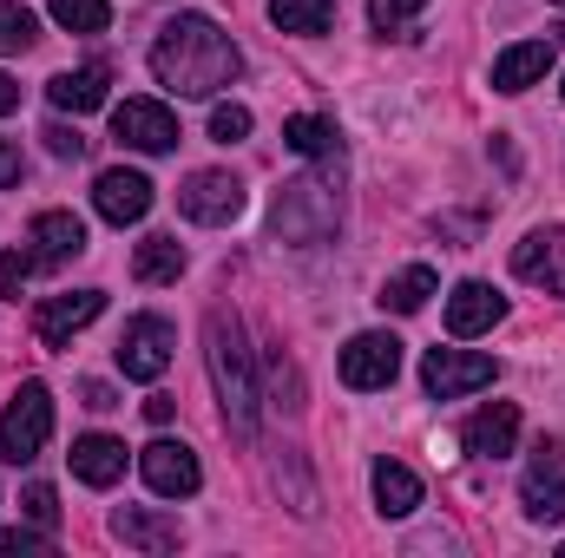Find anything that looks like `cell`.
I'll list each match as a JSON object with an SVG mask.
<instances>
[{
  "mask_svg": "<svg viewBox=\"0 0 565 558\" xmlns=\"http://www.w3.org/2000/svg\"><path fill=\"white\" fill-rule=\"evenodd\" d=\"M151 73H158V86L178 93V99H217V93L244 73V53H237V40H231L217 20L178 13V20H164L158 40H151Z\"/></svg>",
  "mask_w": 565,
  "mask_h": 558,
  "instance_id": "1",
  "label": "cell"
},
{
  "mask_svg": "<svg viewBox=\"0 0 565 558\" xmlns=\"http://www.w3.org/2000/svg\"><path fill=\"white\" fill-rule=\"evenodd\" d=\"M204 362H211V388H217L224 427L237 440H250L257 433V415H264V388H257V362L244 348V322L231 309H211L204 315Z\"/></svg>",
  "mask_w": 565,
  "mask_h": 558,
  "instance_id": "2",
  "label": "cell"
},
{
  "mask_svg": "<svg viewBox=\"0 0 565 558\" xmlns=\"http://www.w3.org/2000/svg\"><path fill=\"white\" fill-rule=\"evenodd\" d=\"M270 224L282 244H329L342 224V158H322V171L289 178L270 204Z\"/></svg>",
  "mask_w": 565,
  "mask_h": 558,
  "instance_id": "3",
  "label": "cell"
},
{
  "mask_svg": "<svg viewBox=\"0 0 565 558\" xmlns=\"http://www.w3.org/2000/svg\"><path fill=\"white\" fill-rule=\"evenodd\" d=\"M46 433H53V395H46V382H20L13 401H7V415H0V460H13V466L40 460Z\"/></svg>",
  "mask_w": 565,
  "mask_h": 558,
  "instance_id": "4",
  "label": "cell"
},
{
  "mask_svg": "<svg viewBox=\"0 0 565 558\" xmlns=\"http://www.w3.org/2000/svg\"><path fill=\"white\" fill-rule=\"evenodd\" d=\"M493 355H473V348H427L422 362V388L434 401H460L473 388H493Z\"/></svg>",
  "mask_w": 565,
  "mask_h": 558,
  "instance_id": "5",
  "label": "cell"
},
{
  "mask_svg": "<svg viewBox=\"0 0 565 558\" xmlns=\"http://www.w3.org/2000/svg\"><path fill=\"white\" fill-rule=\"evenodd\" d=\"M520 506L533 526H565V440H540V460L520 480Z\"/></svg>",
  "mask_w": 565,
  "mask_h": 558,
  "instance_id": "6",
  "label": "cell"
},
{
  "mask_svg": "<svg viewBox=\"0 0 565 558\" xmlns=\"http://www.w3.org/2000/svg\"><path fill=\"white\" fill-rule=\"evenodd\" d=\"M171 348H178V335H171L164 315H132L126 335H119V368H126V382H158V375L171 368Z\"/></svg>",
  "mask_w": 565,
  "mask_h": 558,
  "instance_id": "7",
  "label": "cell"
},
{
  "mask_svg": "<svg viewBox=\"0 0 565 558\" xmlns=\"http://www.w3.org/2000/svg\"><path fill=\"white\" fill-rule=\"evenodd\" d=\"M99 315H106V289L46 296V302L33 309V335H40V348H73V335H79L86 322H99Z\"/></svg>",
  "mask_w": 565,
  "mask_h": 558,
  "instance_id": "8",
  "label": "cell"
},
{
  "mask_svg": "<svg viewBox=\"0 0 565 558\" xmlns=\"http://www.w3.org/2000/svg\"><path fill=\"white\" fill-rule=\"evenodd\" d=\"M395 375H402V342H395V335H382V329L349 335V348H342V382H349L355 395L388 388Z\"/></svg>",
  "mask_w": 565,
  "mask_h": 558,
  "instance_id": "9",
  "label": "cell"
},
{
  "mask_svg": "<svg viewBox=\"0 0 565 558\" xmlns=\"http://www.w3.org/2000/svg\"><path fill=\"white\" fill-rule=\"evenodd\" d=\"M139 473L158 500H191V493L204 486V466H198V453H191L184 440H151L139 453Z\"/></svg>",
  "mask_w": 565,
  "mask_h": 558,
  "instance_id": "10",
  "label": "cell"
},
{
  "mask_svg": "<svg viewBox=\"0 0 565 558\" xmlns=\"http://www.w3.org/2000/svg\"><path fill=\"white\" fill-rule=\"evenodd\" d=\"M178 211H184L191 224H231V217L244 211V184H237L231 171H191V178L178 184Z\"/></svg>",
  "mask_w": 565,
  "mask_h": 558,
  "instance_id": "11",
  "label": "cell"
},
{
  "mask_svg": "<svg viewBox=\"0 0 565 558\" xmlns=\"http://www.w3.org/2000/svg\"><path fill=\"white\" fill-rule=\"evenodd\" d=\"M513 277L540 282L546 296H565V230L559 224H540L513 244Z\"/></svg>",
  "mask_w": 565,
  "mask_h": 558,
  "instance_id": "12",
  "label": "cell"
},
{
  "mask_svg": "<svg viewBox=\"0 0 565 558\" xmlns=\"http://www.w3.org/2000/svg\"><path fill=\"white\" fill-rule=\"evenodd\" d=\"M113 139L158 158V151H178V119H171V106H158V99H126V106L113 112Z\"/></svg>",
  "mask_w": 565,
  "mask_h": 558,
  "instance_id": "13",
  "label": "cell"
},
{
  "mask_svg": "<svg viewBox=\"0 0 565 558\" xmlns=\"http://www.w3.org/2000/svg\"><path fill=\"white\" fill-rule=\"evenodd\" d=\"M93 211H99L106 224H119V230L139 224L145 211H151V178H145V171H126V164H119V171H99V184H93Z\"/></svg>",
  "mask_w": 565,
  "mask_h": 558,
  "instance_id": "14",
  "label": "cell"
},
{
  "mask_svg": "<svg viewBox=\"0 0 565 558\" xmlns=\"http://www.w3.org/2000/svg\"><path fill=\"white\" fill-rule=\"evenodd\" d=\"M500 315H507V296H500L493 282H460V289L447 296V335H454V342L487 335Z\"/></svg>",
  "mask_w": 565,
  "mask_h": 558,
  "instance_id": "15",
  "label": "cell"
},
{
  "mask_svg": "<svg viewBox=\"0 0 565 558\" xmlns=\"http://www.w3.org/2000/svg\"><path fill=\"white\" fill-rule=\"evenodd\" d=\"M513 440H520V408H513V401H487L480 415L460 420V447L480 453V460H507Z\"/></svg>",
  "mask_w": 565,
  "mask_h": 558,
  "instance_id": "16",
  "label": "cell"
},
{
  "mask_svg": "<svg viewBox=\"0 0 565 558\" xmlns=\"http://www.w3.org/2000/svg\"><path fill=\"white\" fill-rule=\"evenodd\" d=\"M26 244H33V257H40L46 270H60V264H73V257L86 250V224H79L73 211H40L33 230H26Z\"/></svg>",
  "mask_w": 565,
  "mask_h": 558,
  "instance_id": "17",
  "label": "cell"
},
{
  "mask_svg": "<svg viewBox=\"0 0 565 558\" xmlns=\"http://www.w3.org/2000/svg\"><path fill=\"white\" fill-rule=\"evenodd\" d=\"M553 40H520V46H507L500 60H493V93H526V86H540L546 73H553Z\"/></svg>",
  "mask_w": 565,
  "mask_h": 558,
  "instance_id": "18",
  "label": "cell"
},
{
  "mask_svg": "<svg viewBox=\"0 0 565 558\" xmlns=\"http://www.w3.org/2000/svg\"><path fill=\"white\" fill-rule=\"evenodd\" d=\"M106 86H113V73L93 60V66L53 73V79H46V99H53L60 112H73V119H79V112H99V106H106Z\"/></svg>",
  "mask_w": 565,
  "mask_h": 558,
  "instance_id": "19",
  "label": "cell"
},
{
  "mask_svg": "<svg viewBox=\"0 0 565 558\" xmlns=\"http://www.w3.org/2000/svg\"><path fill=\"white\" fill-rule=\"evenodd\" d=\"M119 473H126V440H113V433L73 440V480H86V486H119Z\"/></svg>",
  "mask_w": 565,
  "mask_h": 558,
  "instance_id": "20",
  "label": "cell"
},
{
  "mask_svg": "<svg viewBox=\"0 0 565 558\" xmlns=\"http://www.w3.org/2000/svg\"><path fill=\"white\" fill-rule=\"evenodd\" d=\"M113 539H126L139 552H178V519H164L151 506H119L113 513Z\"/></svg>",
  "mask_w": 565,
  "mask_h": 558,
  "instance_id": "21",
  "label": "cell"
},
{
  "mask_svg": "<svg viewBox=\"0 0 565 558\" xmlns=\"http://www.w3.org/2000/svg\"><path fill=\"white\" fill-rule=\"evenodd\" d=\"M369 486H375L382 519H408V513L422 506V480H415V466H402V460H375Z\"/></svg>",
  "mask_w": 565,
  "mask_h": 558,
  "instance_id": "22",
  "label": "cell"
},
{
  "mask_svg": "<svg viewBox=\"0 0 565 558\" xmlns=\"http://www.w3.org/2000/svg\"><path fill=\"white\" fill-rule=\"evenodd\" d=\"M282 144H289L296 158H342V132H335V119H322V112H289V119H282Z\"/></svg>",
  "mask_w": 565,
  "mask_h": 558,
  "instance_id": "23",
  "label": "cell"
},
{
  "mask_svg": "<svg viewBox=\"0 0 565 558\" xmlns=\"http://www.w3.org/2000/svg\"><path fill=\"white\" fill-rule=\"evenodd\" d=\"M434 289H440V277H434L427 264H408L402 277L382 282V296H375V302H382V309H395V315H415V309H427V296H434Z\"/></svg>",
  "mask_w": 565,
  "mask_h": 558,
  "instance_id": "24",
  "label": "cell"
},
{
  "mask_svg": "<svg viewBox=\"0 0 565 558\" xmlns=\"http://www.w3.org/2000/svg\"><path fill=\"white\" fill-rule=\"evenodd\" d=\"M270 20H277V33L316 40V33L335 26V0H270Z\"/></svg>",
  "mask_w": 565,
  "mask_h": 558,
  "instance_id": "25",
  "label": "cell"
},
{
  "mask_svg": "<svg viewBox=\"0 0 565 558\" xmlns=\"http://www.w3.org/2000/svg\"><path fill=\"white\" fill-rule=\"evenodd\" d=\"M132 277L139 282H178L184 277V244H178V237H145L139 257H132Z\"/></svg>",
  "mask_w": 565,
  "mask_h": 558,
  "instance_id": "26",
  "label": "cell"
},
{
  "mask_svg": "<svg viewBox=\"0 0 565 558\" xmlns=\"http://www.w3.org/2000/svg\"><path fill=\"white\" fill-rule=\"evenodd\" d=\"M46 13H53L66 33H106V20H113L106 0H46Z\"/></svg>",
  "mask_w": 565,
  "mask_h": 558,
  "instance_id": "27",
  "label": "cell"
},
{
  "mask_svg": "<svg viewBox=\"0 0 565 558\" xmlns=\"http://www.w3.org/2000/svg\"><path fill=\"white\" fill-rule=\"evenodd\" d=\"M33 40H40L33 13H26V7H0V53H26Z\"/></svg>",
  "mask_w": 565,
  "mask_h": 558,
  "instance_id": "28",
  "label": "cell"
},
{
  "mask_svg": "<svg viewBox=\"0 0 565 558\" xmlns=\"http://www.w3.org/2000/svg\"><path fill=\"white\" fill-rule=\"evenodd\" d=\"M211 139H217V144H237V139H250V106H237V99H224V106H211Z\"/></svg>",
  "mask_w": 565,
  "mask_h": 558,
  "instance_id": "29",
  "label": "cell"
},
{
  "mask_svg": "<svg viewBox=\"0 0 565 558\" xmlns=\"http://www.w3.org/2000/svg\"><path fill=\"white\" fill-rule=\"evenodd\" d=\"M53 533H26V526H0V558H46Z\"/></svg>",
  "mask_w": 565,
  "mask_h": 558,
  "instance_id": "30",
  "label": "cell"
},
{
  "mask_svg": "<svg viewBox=\"0 0 565 558\" xmlns=\"http://www.w3.org/2000/svg\"><path fill=\"white\" fill-rule=\"evenodd\" d=\"M33 270H40V257H33V250H7V257H0V296H7V302H20V289H26Z\"/></svg>",
  "mask_w": 565,
  "mask_h": 558,
  "instance_id": "31",
  "label": "cell"
},
{
  "mask_svg": "<svg viewBox=\"0 0 565 558\" xmlns=\"http://www.w3.org/2000/svg\"><path fill=\"white\" fill-rule=\"evenodd\" d=\"M20 506H26V519H33L40 533H53V526H60V493H53V486H40V480H33V486L20 493Z\"/></svg>",
  "mask_w": 565,
  "mask_h": 558,
  "instance_id": "32",
  "label": "cell"
},
{
  "mask_svg": "<svg viewBox=\"0 0 565 558\" xmlns=\"http://www.w3.org/2000/svg\"><path fill=\"white\" fill-rule=\"evenodd\" d=\"M422 7L427 0H369V20H375V33H395V26H408Z\"/></svg>",
  "mask_w": 565,
  "mask_h": 558,
  "instance_id": "33",
  "label": "cell"
},
{
  "mask_svg": "<svg viewBox=\"0 0 565 558\" xmlns=\"http://www.w3.org/2000/svg\"><path fill=\"white\" fill-rule=\"evenodd\" d=\"M40 139H46V151H53V158H86V139H79L73 126H46Z\"/></svg>",
  "mask_w": 565,
  "mask_h": 558,
  "instance_id": "34",
  "label": "cell"
},
{
  "mask_svg": "<svg viewBox=\"0 0 565 558\" xmlns=\"http://www.w3.org/2000/svg\"><path fill=\"white\" fill-rule=\"evenodd\" d=\"M79 401H86L93 415H113V408H119V395H113L106 382H86V388H79Z\"/></svg>",
  "mask_w": 565,
  "mask_h": 558,
  "instance_id": "35",
  "label": "cell"
},
{
  "mask_svg": "<svg viewBox=\"0 0 565 558\" xmlns=\"http://www.w3.org/2000/svg\"><path fill=\"white\" fill-rule=\"evenodd\" d=\"M171 415H178V401H171V395H145V420H151V427H164Z\"/></svg>",
  "mask_w": 565,
  "mask_h": 558,
  "instance_id": "36",
  "label": "cell"
},
{
  "mask_svg": "<svg viewBox=\"0 0 565 558\" xmlns=\"http://www.w3.org/2000/svg\"><path fill=\"white\" fill-rule=\"evenodd\" d=\"M13 178H20V151L0 139V184H13Z\"/></svg>",
  "mask_w": 565,
  "mask_h": 558,
  "instance_id": "37",
  "label": "cell"
},
{
  "mask_svg": "<svg viewBox=\"0 0 565 558\" xmlns=\"http://www.w3.org/2000/svg\"><path fill=\"white\" fill-rule=\"evenodd\" d=\"M13 106H20V86H13V79H7V73H0V119H7V112H13Z\"/></svg>",
  "mask_w": 565,
  "mask_h": 558,
  "instance_id": "38",
  "label": "cell"
},
{
  "mask_svg": "<svg viewBox=\"0 0 565 558\" xmlns=\"http://www.w3.org/2000/svg\"><path fill=\"white\" fill-rule=\"evenodd\" d=\"M553 7H565V0H553Z\"/></svg>",
  "mask_w": 565,
  "mask_h": 558,
  "instance_id": "39",
  "label": "cell"
},
{
  "mask_svg": "<svg viewBox=\"0 0 565 558\" xmlns=\"http://www.w3.org/2000/svg\"><path fill=\"white\" fill-rule=\"evenodd\" d=\"M559 552H565V546H559Z\"/></svg>",
  "mask_w": 565,
  "mask_h": 558,
  "instance_id": "40",
  "label": "cell"
},
{
  "mask_svg": "<svg viewBox=\"0 0 565 558\" xmlns=\"http://www.w3.org/2000/svg\"><path fill=\"white\" fill-rule=\"evenodd\" d=\"M559 93H565V86H559Z\"/></svg>",
  "mask_w": 565,
  "mask_h": 558,
  "instance_id": "41",
  "label": "cell"
}]
</instances>
